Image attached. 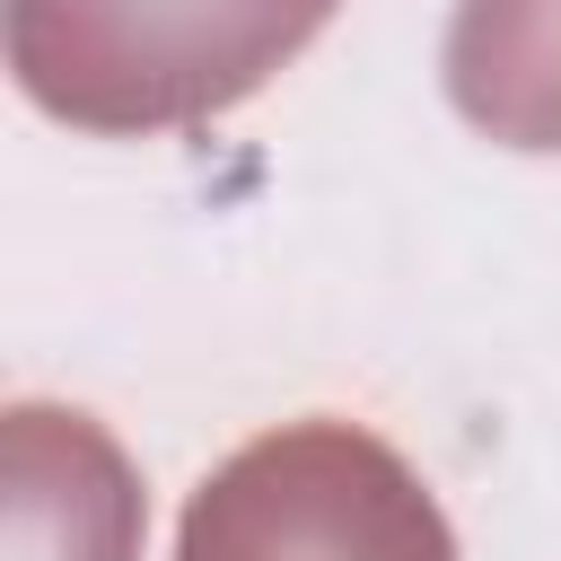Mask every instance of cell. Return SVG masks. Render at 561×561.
Returning a JSON list of instances; mask_svg holds the SVG:
<instances>
[{
	"label": "cell",
	"mask_w": 561,
	"mask_h": 561,
	"mask_svg": "<svg viewBox=\"0 0 561 561\" xmlns=\"http://www.w3.org/2000/svg\"><path fill=\"white\" fill-rule=\"evenodd\" d=\"M140 473L79 403L0 412V561H140Z\"/></svg>",
	"instance_id": "3"
},
{
	"label": "cell",
	"mask_w": 561,
	"mask_h": 561,
	"mask_svg": "<svg viewBox=\"0 0 561 561\" xmlns=\"http://www.w3.org/2000/svg\"><path fill=\"white\" fill-rule=\"evenodd\" d=\"M447 96L500 149H561V0H456Z\"/></svg>",
	"instance_id": "4"
},
{
	"label": "cell",
	"mask_w": 561,
	"mask_h": 561,
	"mask_svg": "<svg viewBox=\"0 0 561 561\" xmlns=\"http://www.w3.org/2000/svg\"><path fill=\"white\" fill-rule=\"evenodd\" d=\"M175 561H456V526L377 430L280 421L202 473Z\"/></svg>",
	"instance_id": "2"
},
{
	"label": "cell",
	"mask_w": 561,
	"mask_h": 561,
	"mask_svg": "<svg viewBox=\"0 0 561 561\" xmlns=\"http://www.w3.org/2000/svg\"><path fill=\"white\" fill-rule=\"evenodd\" d=\"M342 0H9L18 88L79 131H175L245 105Z\"/></svg>",
	"instance_id": "1"
}]
</instances>
